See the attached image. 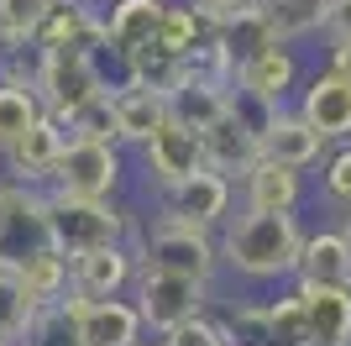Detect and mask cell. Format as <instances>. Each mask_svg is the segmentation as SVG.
<instances>
[{
    "mask_svg": "<svg viewBox=\"0 0 351 346\" xmlns=\"http://www.w3.org/2000/svg\"><path fill=\"white\" fill-rule=\"evenodd\" d=\"M226 341L231 346H309L304 331V310L293 299V288L273 294V299H247L231 315H220Z\"/></svg>",
    "mask_w": 351,
    "mask_h": 346,
    "instance_id": "7",
    "label": "cell"
},
{
    "mask_svg": "<svg viewBox=\"0 0 351 346\" xmlns=\"http://www.w3.org/2000/svg\"><path fill=\"white\" fill-rule=\"evenodd\" d=\"M79 336H84V346H136V341H147L142 315H136L132 299H95V304L79 299Z\"/></svg>",
    "mask_w": 351,
    "mask_h": 346,
    "instance_id": "23",
    "label": "cell"
},
{
    "mask_svg": "<svg viewBox=\"0 0 351 346\" xmlns=\"http://www.w3.org/2000/svg\"><path fill=\"white\" fill-rule=\"evenodd\" d=\"M16 346H84L79 336V299H63V304H47V310H32L27 331Z\"/></svg>",
    "mask_w": 351,
    "mask_h": 346,
    "instance_id": "28",
    "label": "cell"
},
{
    "mask_svg": "<svg viewBox=\"0 0 351 346\" xmlns=\"http://www.w3.org/2000/svg\"><path fill=\"white\" fill-rule=\"evenodd\" d=\"M136 284V257L132 246H100V252H84L73 257V299H126Z\"/></svg>",
    "mask_w": 351,
    "mask_h": 346,
    "instance_id": "15",
    "label": "cell"
},
{
    "mask_svg": "<svg viewBox=\"0 0 351 346\" xmlns=\"http://www.w3.org/2000/svg\"><path fill=\"white\" fill-rule=\"evenodd\" d=\"M47 231L63 257H84L100 246H126L136 231V216L121 200H69V194H47Z\"/></svg>",
    "mask_w": 351,
    "mask_h": 346,
    "instance_id": "3",
    "label": "cell"
},
{
    "mask_svg": "<svg viewBox=\"0 0 351 346\" xmlns=\"http://www.w3.org/2000/svg\"><path fill=\"white\" fill-rule=\"evenodd\" d=\"M32 320V299L27 288L16 284V273H0V341H21V331H27Z\"/></svg>",
    "mask_w": 351,
    "mask_h": 346,
    "instance_id": "32",
    "label": "cell"
},
{
    "mask_svg": "<svg viewBox=\"0 0 351 346\" xmlns=\"http://www.w3.org/2000/svg\"><path fill=\"white\" fill-rule=\"evenodd\" d=\"M199 158H205L210 173L241 184V178L263 163V142H257V131H247L236 115H226V121H215V126L199 137Z\"/></svg>",
    "mask_w": 351,
    "mask_h": 346,
    "instance_id": "20",
    "label": "cell"
},
{
    "mask_svg": "<svg viewBox=\"0 0 351 346\" xmlns=\"http://www.w3.org/2000/svg\"><path fill=\"white\" fill-rule=\"evenodd\" d=\"M299 205H304V173L283 163L263 158L236 184V210H252V216H299Z\"/></svg>",
    "mask_w": 351,
    "mask_h": 346,
    "instance_id": "13",
    "label": "cell"
},
{
    "mask_svg": "<svg viewBox=\"0 0 351 346\" xmlns=\"http://www.w3.org/2000/svg\"><path fill=\"white\" fill-rule=\"evenodd\" d=\"M325 73H336L351 84V37L346 43H325Z\"/></svg>",
    "mask_w": 351,
    "mask_h": 346,
    "instance_id": "36",
    "label": "cell"
},
{
    "mask_svg": "<svg viewBox=\"0 0 351 346\" xmlns=\"http://www.w3.org/2000/svg\"><path fill=\"white\" fill-rule=\"evenodd\" d=\"M215 47L231 58V69H241V63H252V58H263L267 47H278V37H273V27H267L263 5L252 0L247 11H236V16H226V21H215Z\"/></svg>",
    "mask_w": 351,
    "mask_h": 346,
    "instance_id": "24",
    "label": "cell"
},
{
    "mask_svg": "<svg viewBox=\"0 0 351 346\" xmlns=\"http://www.w3.org/2000/svg\"><path fill=\"white\" fill-rule=\"evenodd\" d=\"M293 111L325 147H346L351 142V84L336 73H304V84L293 95Z\"/></svg>",
    "mask_w": 351,
    "mask_h": 346,
    "instance_id": "10",
    "label": "cell"
},
{
    "mask_svg": "<svg viewBox=\"0 0 351 346\" xmlns=\"http://www.w3.org/2000/svg\"><path fill=\"white\" fill-rule=\"evenodd\" d=\"M69 142H105V147H121L116 142V111H110V95H100L95 105L69 121Z\"/></svg>",
    "mask_w": 351,
    "mask_h": 346,
    "instance_id": "31",
    "label": "cell"
},
{
    "mask_svg": "<svg viewBox=\"0 0 351 346\" xmlns=\"http://www.w3.org/2000/svg\"><path fill=\"white\" fill-rule=\"evenodd\" d=\"M136 346H162V341H158V336H152V341H136Z\"/></svg>",
    "mask_w": 351,
    "mask_h": 346,
    "instance_id": "41",
    "label": "cell"
},
{
    "mask_svg": "<svg viewBox=\"0 0 351 346\" xmlns=\"http://www.w3.org/2000/svg\"><path fill=\"white\" fill-rule=\"evenodd\" d=\"M199 16H210V21H226V16H236V11H247L252 0H189Z\"/></svg>",
    "mask_w": 351,
    "mask_h": 346,
    "instance_id": "37",
    "label": "cell"
},
{
    "mask_svg": "<svg viewBox=\"0 0 351 346\" xmlns=\"http://www.w3.org/2000/svg\"><path fill=\"white\" fill-rule=\"evenodd\" d=\"M16 284L27 288L32 310H47V304H63L73 294V262L63 257L58 246H47L43 257H32L27 268H16Z\"/></svg>",
    "mask_w": 351,
    "mask_h": 346,
    "instance_id": "25",
    "label": "cell"
},
{
    "mask_svg": "<svg viewBox=\"0 0 351 346\" xmlns=\"http://www.w3.org/2000/svg\"><path fill=\"white\" fill-rule=\"evenodd\" d=\"M84 5H89V11H105V5H110V0H84Z\"/></svg>",
    "mask_w": 351,
    "mask_h": 346,
    "instance_id": "40",
    "label": "cell"
},
{
    "mask_svg": "<svg viewBox=\"0 0 351 346\" xmlns=\"http://www.w3.org/2000/svg\"><path fill=\"white\" fill-rule=\"evenodd\" d=\"M63 147H69V131L53 121V115H43L37 126L21 137V142L5 152V184H21V189H47V178H53V168H58Z\"/></svg>",
    "mask_w": 351,
    "mask_h": 346,
    "instance_id": "12",
    "label": "cell"
},
{
    "mask_svg": "<svg viewBox=\"0 0 351 346\" xmlns=\"http://www.w3.org/2000/svg\"><path fill=\"white\" fill-rule=\"evenodd\" d=\"M37 121H43V105H37V95H32V89L0 84V158H5V152H11V147L21 142Z\"/></svg>",
    "mask_w": 351,
    "mask_h": 346,
    "instance_id": "30",
    "label": "cell"
},
{
    "mask_svg": "<svg viewBox=\"0 0 351 346\" xmlns=\"http://www.w3.org/2000/svg\"><path fill=\"white\" fill-rule=\"evenodd\" d=\"M32 95H37L43 115H53V121L69 131V121L84 111V105L100 100L105 84H100V73H95V63H89L84 53L53 47V53H37V63H32Z\"/></svg>",
    "mask_w": 351,
    "mask_h": 346,
    "instance_id": "4",
    "label": "cell"
},
{
    "mask_svg": "<svg viewBox=\"0 0 351 346\" xmlns=\"http://www.w3.org/2000/svg\"><path fill=\"white\" fill-rule=\"evenodd\" d=\"M132 257L142 273H173V278H199V284H215L220 273V242L215 231L199 226H178V220H142L132 231Z\"/></svg>",
    "mask_w": 351,
    "mask_h": 346,
    "instance_id": "2",
    "label": "cell"
},
{
    "mask_svg": "<svg viewBox=\"0 0 351 346\" xmlns=\"http://www.w3.org/2000/svg\"><path fill=\"white\" fill-rule=\"evenodd\" d=\"M215 242H220V268H231L241 284H293L299 246H304V220L236 210L215 231Z\"/></svg>",
    "mask_w": 351,
    "mask_h": 346,
    "instance_id": "1",
    "label": "cell"
},
{
    "mask_svg": "<svg viewBox=\"0 0 351 346\" xmlns=\"http://www.w3.org/2000/svg\"><path fill=\"white\" fill-rule=\"evenodd\" d=\"M304 310L309 346H351V288H320V284H289Z\"/></svg>",
    "mask_w": 351,
    "mask_h": 346,
    "instance_id": "19",
    "label": "cell"
},
{
    "mask_svg": "<svg viewBox=\"0 0 351 346\" xmlns=\"http://www.w3.org/2000/svg\"><path fill=\"white\" fill-rule=\"evenodd\" d=\"M336 226H341V231L351 236V210H341V220H336Z\"/></svg>",
    "mask_w": 351,
    "mask_h": 346,
    "instance_id": "39",
    "label": "cell"
},
{
    "mask_svg": "<svg viewBox=\"0 0 351 346\" xmlns=\"http://www.w3.org/2000/svg\"><path fill=\"white\" fill-rule=\"evenodd\" d=\"M162 346H231V341H226L220 315H199V320H189V325H178L173 336H162Z\"/></svg>",
    "mask_w": 351,
    "mask_h": 346,
    "instance_id": "34",
    "label": "cell"
},
{
    "mask_svg": "<svg viewBox=\"0 0 351 346\" xmlns=\"http://www.w3.org/2000/svg\"><path fill=\"white\" fill-rule=\"evenodd\" d=\"M126 299L136 304V315H142V331L173 336L178 325H189V320L210 315V284L199 278H173V273H142L136 268V284Z\"/></svg>",
    "mask_w": 351,
    "mask_h": 346,
    "instance_id": "5",
    "label": "cell"
},
{
    "mask_svg": "<svg viewBox=\"0 0 351 346\" xmlns=\"http://www.w3.org/2000/svg\"><path fill=\"white\" fill-rule=\"evenodd\" d=\"M136 158H142L147 178L158 184V194H162V189H178L184 178H194V173L205 168V158H199V137L184 131V126H173V121H168L152 142L136 147Z\"/></svg>",
    "mask_w": 351,
    "mask_h": 346,
    "instance_id": "14",
    "label": "cell"
},
{
    "mask_svg": "<svg viewBox=\"0 0 351 346\" xmlns=\"http://www.w3.org/2000/svg\"><path fill=\"white\" fill-rule=\"evenodd\" d=\"M299 84H304V63H299V53L293 47H267L263 58H252V63H241L231 79V95H241V100H257L267 105V111H289L293 95H299Z\"/></svg>",
    "mask_w": 351,
    "mask_h": 346,
    "instance_id": "11",
    "label": "cell"
},
{
    "mask_svg": "<svg viewBox=\"0 0 351 346\" xmlns=\"http://www.w3.org/2000/svg\"><path fill=\"white\" fill-rule=\"evenodd\" d=\"M293 284H320V288H351V236L341 226L304 231Z\"/></svg>",
    "mask_w": 351,
    "mask_h": 346,
    "instance_id": "17",
    "label": "cell"
},
{
    "mask_svg": "<svg viewBox=\"0 0 351 346\" xmlns=\"http://www.w3.org/2000/svg\"><path fill=\"white\" fill-rule=\"evenodd\" d=\"M320 37H325V43H346V37H351V0H330V5H325Z\"/></svg>",
    "mask_w": 351,
    "mask_h": 346,
    "instance_id": "35",
    "label": "cell"
},
{
    "mask_svg": "<svg viewBox=\"0 0 351 346\" xmlns=\"http://www.w3.org/2000/svg\"><path fill=\"white\" fill-rule=\"evenodd\" d=\"M231 205H236V184H231V178H220V173H210V168H199L178 189H162V194H158V216L178 220V226L220 231L226 220H231Z\"/></svg>",
    "mask_w": 351,
    "mask_h": 346,
    "instance_id": "9",
    "label": "cell"
},
{
    "mask_svg": "<svg viewBox=\"0 0 351 346\" xmlns=\"http://www.w3.org/2000/svg\"><path fill=\"white\" fill-rule=\"evenodd\" d=\"M325 152H330V147L299 121L293 105H289V111H278L273 121H267V131H263V158L267 163H283V168H293V173H309L315 163H325Z\"/></svg>",
    "mask_w": 351,
    "mask_h": 346,
    "instance_id": "22",
    "label": "cell"
},
{
    "mask_svg": "<svg viewBox=\"0 0 351 346\" xmlns=\"http://www.w3.org/2000/svg\"><path fill=\"white\" fill-rule=\"evenodd\" d=\"M53 246L47 231V189H5V226H0V273L27 268L32 257H43Z\"/></svg>",
    "mask_w": 351,
    "mask_h": 346,
    "instance_id": "8",
    "label": "cell"
},
{
    "mask_svg": "<svg viewBox=\"0 0 351 346\" xmlns=\"http://www.w3.org/2000/svg\"><path fill=\"white\" fill-rule=\"evenodd\" d=\"M110 111H116V142H121V152H126V147L152 142V137L168 126V95L142 89V84H121L116 95H110Z\"/></svg>",
    "mask_w": 351,
    "mask_h": 346,
    "instance_id": "21",
    "label": "cell"
},
{
    "mask_svg": "<svg viewBox=\"0 0 351 346\" xmlns=\"http://www.w3.org/2000/svg\"><path fill=\"white\" fill-rule=\"evenodd\" d=\"M0 346H11V341H0Z\"/></svg>",
    "mask_w": 351,
    "mask_h": 346,
    "instance_id": "42",
    "label": "cell"
},
{
    "mask_svg": "<svg viewBox=\"0 0 351 346\" xmlns=\"http://www.w3.org/2000/svg\"><path fill=\"white\" fill-rule=\"evenodd\" d=\"M5 189H11V184H5V178H0V226H5Z\"/></svg>",
    "mask_w": 351,
    "mask_h": 346,
    "instance_id": "38",
    "label": "cell"
},
{
    "mask_svg": "<svg viewBox=\"0 0 351 346\" xmlns=\"http://www.w3.org/2000/svg\"><path fill=\"white\" fill-rule=\"evenodd\" d=\"M257 5H263L273 37H278L283 47H293V43H304V37H320L330 0H257Z\"/></svg>",
    "mask_w": 351,
    "mask_h": 346,
    "instance_id": "27",
    "label": "cell"
},
{
    "mask_svg": "<svg viewBox=\"0 0 351 346\" xmlns=\"http://www.w3.org/2000/svg\"><path fill=\"white\" fill-rule=\"evenodd\" d=\"M226 115H231V84H215V79H199V73L184 69V79L168 89V121L194 131V137H205Z\"/></svg>",
    "mask_w": 351,
    "mask_h": 346,
    "instance_id": "18",
    "label": "cell"
},
{
    "mask_svg": "<svg viewBox=\"0 0 351 346\" xmlns=\"http://www.w3.org/2000/svg\"><path fill=\"white\" fill-rule=\"evenodd\" d=\"M205 43H215V21H210V16H199L189 0H168V11H162V27H158V47L189 63V58L199 53Z\"/></svg>",
    "mask_w": 351,
    "mask_h": 346,
    "instance_id": "26",
    "label": "cell"
},
{
    "mask_svg": "<svg viewBox=\"0 0 351 346\" xmlns=\"http://www.w3.org/2000/svg\"><path fill=\"white\" fill-rule=\"evenodd\" d=\"M53 0H0V53H32Z\"/></svg>",
    "mask_w": 351,
    "mask_h": 346,
    "instance_id": "29",
    "label": "cell"
},
{
    "mask_svg": "<svg viewBox=\"0 0 351 346\" xmlns=\"http://www.w3.org/2000/svg\"><path fill=\"white\" fill-rule=\"evenodd\" d=\"M162 11L168 0H110L100 11V27H105V47L126 63L132 53L158 43V27H162Z\"/></svg>",
    "mask_w": 351,
    "mask_h": 346,
    "instance_id": "16",
    "label": "cell"
},
{
    "mask_svg": "<svg viewBox=\"0 0 351 346\" xmlns=\"http://www.w3.org/2000/svg\"><path fill=\"white\" fill-rule=\"evenodd\" d=\"M320 194L336 205V210H351V142L325 152V163H320Z\"/></svg>",
    "mask_w": 351,
    "mask_h": 346,
    "instance_id": "33",
    "label": "cell"
},
{
    "mask_svg": "<svg viewBox=\"0 0 351 346\" xmlns=\"http://www.w3.org/2000/svg\"><path fill=\"white\" fill-rule=\"evenodd\" d=\"M121 178H126V152L105 142H69L58 168L47 178V194H69V200H116Z\"/></svg>",
    "mask_w": 351,
    "mask_h": 346,
    "instance_id": "6",
    "label": "cell"
}]
</instances>
